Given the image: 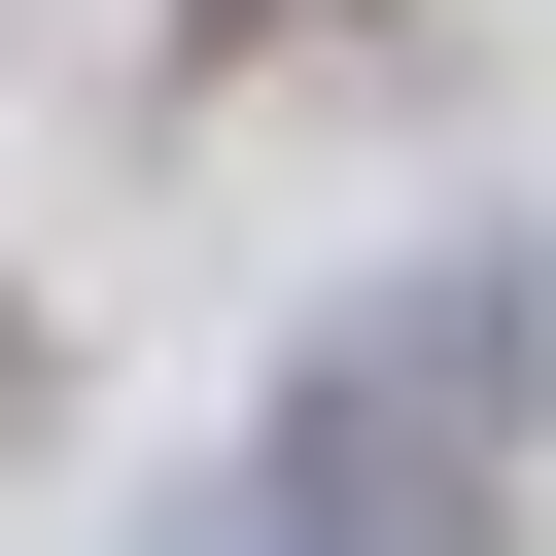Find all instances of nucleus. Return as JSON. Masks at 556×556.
<instances>
[{
	"label": "nucleus",
	"instance_id": "2",
	"mask_svg": "<svg viewBox=\"0 0 556 556\" xmlns=\"http://www.w3.org/2000/svg\"><path fill=\"white\" fill-rule=\"evenodd\" d=\"M278 35H313V0H208V70H278Z\"/></svg>",
	"mask_w": 556,
	"mask_h": 556
},
{
	"label": "nucleus",
	"instance_id": "1",
	"mask_svg": "<svg viewBox=\"0 0 556 556\" xmlns=\"http://www.w3.org/2000/svg\"><path fill=\"white\" fill-rule=\"evenodd\" d=\"M521 382H556V243H417L382 313H313L243 556H521Z\"/></svg>",
	"mask_w": 556,
	"mask_h": 556
}]
</instances>
